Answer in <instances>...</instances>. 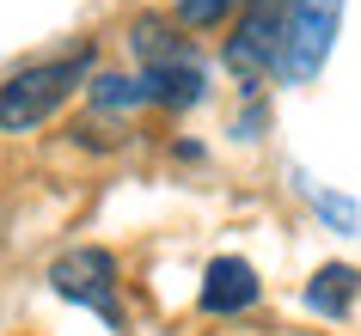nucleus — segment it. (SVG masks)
Returning a JSON list of instances; mask_svg holds the SVG:
<instances>
[{"instance_id": "nucleus-1", "label": "nucleus", "mask_w": 361, "mask_h": 336, "mask_svg": "<svg viewBox=\"0 0 361 336\" xmlns=\"http://www.w3.org/2000/svg\"><path fill=\"white\" fill-rule=\"evenodd\" d=\"M86 61H92V56H68V61H43V68L13 74L6 86H0V129H6V135L43 129V123L74 98V86L86 80Z\"/></svg>"}, {"instance_id": "nucleus-5", "label": "nucleus", "mask_w": 361, "mask_h": 336, "mask_svg": "<svg viewBox=\"0 0 361 336\" xmlns=\"http://www.w3.org/2000/svg\"><path fill=\"white\" fill-rule=\"evenodd\" d=\"M257 269H251L245 257H214L209 263V275H202V312L214 318H233V312H245V306H257Z\"/></svg>"}, {"instance_id": "nucleus-4", "label": "nucleus", "mask_w": 361, "mask_h": 336, "mask_svg": "<svg viewBox=\"0 0 361 336\" xmlns=\"http://www.w3.org/2000/svg\"><path fill=\"white\" fill-rule=\"evenodd\" d=\"M227 74L245 92H257V80L282 74V0H251L245 6V19L227 37Z\"/></svg>"}, {"instance_id": "nucleus-8", "label": "nucleus", "mask_w": 361, "mask_h": 336, "mask_svg": "<svg viewBox=\"0 0 361 336\" xmlns=\"http://www.w3.org/2000/svg\"><path fill=\"white\" fill-rule=\"evenodd\" d=\"M355 294H361V269H349V263H324L319 275L306 281V306L319 318H343L355 306Z\"/></svg>"}, {"instance_id": "nucleus-9", "label": "nucleus", "mask_w": 361, "mask_h": 336, "mask_svg": "<svg viewBox=\"0 0 361 336\" xmlns=\"http://www.w3.org/2000/svg\"><path fill=\"white\" fill-rule=\"evenodd\" d=\"M92 104L98 111H135V104H153L147 98V86H141V74H98L92 80Z\"/></svg>"}, {"instance_id": "nucleus-6", "label": "nucleus", "mask_w": 361, "mask_h": 336, "mask_svg": "<svg viewBox=\"0 0 361 336\" xmlns=\"http://www.w3.org/2000/svg\"><path fill=\"white\" fill-rule=\"evenodd\" d=\"M141 86H147L153 104H166V111H190V104H202V92H209V74H202V61H171V68H153V74H141Z\"/></svg>"}, {"instance_id": "nucleus-2", "label": "nucleus", "mask_w": 361, "mask_h": 336, "mask_svg": "<svg viewBox=\"0 0 361 336\" xmlns=\"http://www.w3.org/2000/svg\"><path fill=\"white\" fill-rule=\"evenodd\" d=\"M343 31V0H288L282 13V80L306 86L331 61V43Z\"/></svg>"}, {"instance_id": "nucleus-7", "label": "nucleus", "mask_w": 361, "mask_h": 336, "mask_svg": "<svg viewBox=\"0 0 361 336\" xmlns=\"http://www.w3.org/2000/svg\"><path fill=\"white\" fill-rule=\"evenodd\" d=\"M129 49L141 56V74L171 68V61H190V37H178V31H171V19H153V13L129 25Z\"/></svg>"}, {"instance_id": "nucleus-10", "label": "nucleus", "mask_w": 361, "mask_h": 336, "mask_svg": "<svg viewBox=\"0 0 361 336\" xmlns=\"http://www.w3.org/2000/svg\"><path fill=\"white\" fill-rule=\"evenodd\" d=\"M300 189H306V196H312V208H319V214H324V220H331V226H337V232H355V226H361L355 202H343V196H324V189L312 184V178H300Z\"/></svg>"}, {"instance_id": "nucleus-11", "label": "nucleus", "mask_w": 361, "mask_h": 336, "mask_svg": "<svg viewBox=\"0 0 361 336\" xmlns=\"http://www.w3.org/2000/svg\"><path fill=\"white\" fill-rule=\"evenodd\" d=\"M178 6V25H190V31H209V25H221L239 6V0H171Z\"/></svg>"}, {"instance_id": "nucleus-3", "label": "nucleus", "mask_w": 361, "mask_h": 336, "mask_svg": "<svg viewBox=\"0 0 361 336\" xmlns=\"http://www.w3.org/2000/svg\"><path fill=\"white\" fill-rule=\"evenodd\" d=\"M49 287L61 299H74L86 312H98L111 330H123V299H116V257L98 244H74L49 263Z\"/></svg>"}]
</instances>
